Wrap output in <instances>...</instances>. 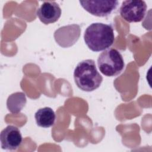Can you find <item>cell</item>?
Segmentation results:
<instances>
[{
    "label": "cell",
    "mask_w": 152,
    "mask_h": 152,
    "mask_svg": "<svg viewBox=\"0 0 152 152\" xmlns=\"http://www.w3.org/2000/svg\"><path fill=\"white\" fill-rule=\"evenodd\" d=\"M84 40L87 47L93 52L109 49L114 43L115 35L111 26L94 23L85 30Z\"/></svg>",
    "instance_id": "6da1fadb"
},
{
    "label": "cell",
    "mask_w": 152,
    "mask_h": 152,
    "mask_svg": "<svg viewBox=\"0 0 152 152\" xmlns=\"http://www.w3.org/2000/svg\"><path fill=\"white\" fill-rule=\"evenodd\" d=\"M74 79L77 86L87 92L98 88L103 81L93 59L83 60L77 64L74 71Z\"/></svg>",
    "instance_id": "7a4b0ae2"
},
{
    "label": "cell",
    "mask_w": 152,
    "mask_h": 152,
    "mask_svg": "<svg viewBox=\"0 0 152 152\" xmlns=\"http://www.w3.org/2000/svg\"><path fill=\"white\" fill-rule=\"evenodd\" d=\"M97 65L100 71L105 76L115 77L122 72L125 63L122 55L117 49L109 48L100 54Z\"/></svg>",
    "instance_id": "3957f363"
},
{
    "label": "cell",
    "mask_w": 152,
    "mask_h": 152,
    "mask_svg": "<svg viewBox=\"0 0 152 152\" xmlns=\"http://www.w3.org/2000/svg\"><path fill=\"white\" fill-rule=\"evenodd\" d=\"M147 5L144 1L127 0L122 2L120 7V15L129 23L140 22L144 18Z\"/></svg>",
    "instance_id": "277c9868"
},
{
    "label": "cell",
    "mask_w": 152,
    "mask_h": 152,
    "mask_svg": "<svg viewBox=\"0 0 152 152\" xmlns=\"http://www.w3.org/2000/svg\"><path fill=\"white\" fill-rule=\"evenodd\" d=\"M81 7L88 12L97 17H106L116 9L117 1H80Z\"/></svg>",
    "instance_id": "5b68a950"
},
{
    "label": "cell",
    "mask_w": 152,
    "mask_h": 152,
    "mask_svg": "<svg viewBox=\"0 0 152 152\" xmlns=\"http://www.w3.org/2000/svg\"><path fill=\"white\" fill-rule=\"evenodd\" d=\"M81 33L80 26L71 24L63 26L54 33L57 43L62 48H68L74 45L78 40Z\"/></svg>",
    "instance_id": "8992f818"
},
{
    "label": "cell",
    "mask_w": 152,
    "mask_h": 152,
    "mask_svg": "<svg viewBox=\"0 0 152 152\" xmlns=\"http://www.w3.org/2000/svg\"><path fill=\"white\" fill-rule=\"evenodd\" d=\"M1 147L7 150H15L21 144L23 137L19 129L13 125H8L1 132Z\"/></svg>",
    "instance_id": "52a82bcc"
},
{
    "label": "cell",
    "mask_w": 152,
    "mask_h": 152,
    "mask_svg": "<svg viewBox=\"0 0 152 152\" xmlns=\"http://www.w3.org/2000/svg\"><path fill=\"white\" fill-rule=\"evenodd\" d=\"M62 11L58 3L54 1H45L37 10V15L45 24L53 23L58 20Z\"/></svg>",
    "instance_id": "ba28073f"
},
{
    "label": "cell",
    "mask_w": 152,
    "mask_h": 152,
    "mask_svg": "<svg viewBox=\"0 0 152 152\" xmlns=\"http://www.w3.org/2000/svg\"><path fill=\"white\" fill-rule=\"evenodd\" d=\"M34 118L38 126L42 128H49L54 125L56 115L52 108L45 107L39 109L36 112Z\"/></svg>",
    "instance_id": "9c48e42d"
},
{
    "label": "cell",
    "mask_w": 152,
    "mask_h": 152,
    "mask_svg": "<svg viewBox=\"0 0 152 152\" xmlns=\"http://www.w3.org/2000/svg\"><path fill=\"white\" fill-rule=\"evenodd\" d=\"M27 102L26 96L23 92H15L10 95L7 100L8 110L13 114L21 112Z\"/></svg>",
    "instance_id": "30bf717a"
}]
</instances>
